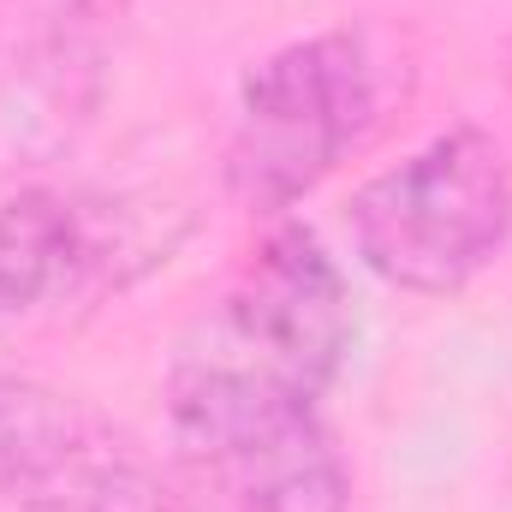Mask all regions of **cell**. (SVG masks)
<instances>
[{
	"mask_svg": "<svg viewBox=\"0 0 512 512\" xmlns=\"http://www.w3.org/2000/svg\"><path fill=\"white\" fill-rule=\"evenodd\" d=\"M167 429L197 512H352V477L316 399L173 358Z\"/></svg>",
	"mask_w": 512,
	"mask_h": 512,
	"instance_id": "obj_1",
	"label": "cell"
},
{
	"mask_svg": "<svg viewBox=\"0 0 512 512\" xmlns=\"http://www.w3.org/2000/svg\"><path fill=\"white\" fill-rule=\"evenodd\" d=\"M512 233V167L477 126H453L352 197V245L399 292L447 298Z\"/></svg>",
	"mask_w": 512,
	"mask_h": 512,
	"instance_id": "obj_2",
	"label": "cell"
},
{
	"mask_svg": "<svg viewBox=\"0 0 512 512\" xmlns=\"http://www.w3.org/2000/svg\"><path fill=\"white\" fill-rule=\"evenodd\" d=\"M376 114V72L358 36H304L268 54L239 90L227 185L256 215L310 197Z\"/></svg>",
	"mask_w": 512,
	"mask_h": 512,
	"instance_id": "obj_3",
	"label": "cell"
},
{
	"mask_svg": "<svg viewBox=\"0 0 512 512\" xmlns=\"http://www.w3.org/2000/svg\"><path fill=\"white\" fill-rule=\"evenodd\" d=\"M352 328L358 322L346 274L304 227H286L203 310V322L179 346V364L245 376L322 405L352 352Z\"/></svg>",
	"mask_w": 512,
	"mask_h": 512,
	"instance_id": "obj_4",
	"label": "cell"
},
{
	"mask_svg": "<svg viewBox=\"0 0 512 512\" xmlns=\"http://www.w3.org/2000/svg\"><path fill=\"white\" fill-rule=\"evenodd\" d=\"M102 78L96 0H0V173L72 149Z\"/></svg>",
	"mask_w": 512,
	"mask_h": 512,
	"instance_id": "obj_5",
	"label": "cell"
},
{
	"mask_svg": "<svg viewBox=\"0 0 512 512\" xmlns=\"http://www.w3.org/2000/svg\"><path fill=\"white\" fill-rule=\"evenodd\" d=\"M137 489L126 441L78 399L0 376V495L30 512H126Z\"/></svg>",
	"mask_w": 512,
	"mask_h": 512,
	"instance_id": "obj_6",
	"label": "cell"
},
{
	"mask_svg": "<svg viewBox=\"0 0 512 512\" xmlns=\"http://www.w3.org/2000/svg\"><path fill=\"white\" fill-rule=\"evenodd\" d=\"M102 245L84 209L60 191H18L0 203V334L90 280Z\"/></svg>",
	"mask_w": 512,
	"mask_h": 512,
	"instance_id": "obj_7",
	"label": "cell"
}]
</instances>
